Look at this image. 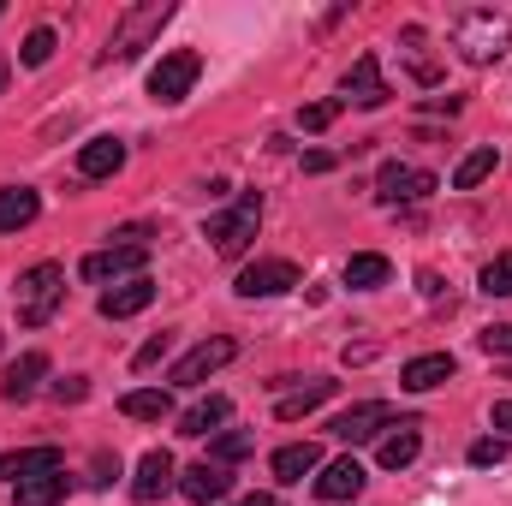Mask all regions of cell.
<instances>
[{
    "label": "cell",
    "instance_id": "16",
    "mask_svg": "<svg viewBox=\"0 0 512 506\" xmlns=\"http://www.w3.org/2000/svg\"><path fill=\"white\" fill-rule=\"evenodd\" d=\"M149 304H155V280H149V274H137V280H126V286H108L96 310H102L108 322H126V316L149 310Z\"/></svg>",
    "mask_w": 512,
    "mask_h": 506
},
{
    "label": "cell",
    "instance_id": "23",
    "mask_svg": "<svg viewBox=\"0 0 512 506\" xmlns=\"http://www.w3.org/2000/svg\"><path fill=\"white\" fill-rule=\"evenodd\" d=\"M66 495H72V477H66V471H48V477L18 483V489H12V506H60Z\"/></svg>",
    "mask_w": 512,
    "mask_h": 506
},
{
    "label": "cell",
    "instance_id": "10",
    "mask_svg": "<svg viewBox=\"0 0 512 506\" xmlns=\"http://www.w3.org/2000/svg\"><path fill=\"white\" fill-rule=\"evenodd\" d=\"M376 191H382V203H423V197H435V173L411 167V161H387L376 173Z\"/></svg>",
    "mask_w": 512,
    "mask_h": 506
},
{
    "label": "cell",
    "instance_id": "19",
    "mask_svg": "<svg viewBox=\"0 0 512 506\" xmlns=\"http://www.w3.org/2000/svg\"><path fill=\"white\" fill-rule=\"evenodd\" d=\"M42 376H48V352H24L12 370H6V381H0V399H12V405H24L36 387H42Z\"/></svg>",
    "mask_w": 512,
    "mask_h": 506
},
{
    "label": "cell",
    "instance_id": "26",
    "mask_svg": "<svg viewBox=\"0 0 512 506\" xmlns=\"http://www.w3.org/2000/svg\"><path fill=\"white\" fill-rule=\"evenodd\" d=\"M328 399H334V381H310V387H298V393H280L274 417H280V423H298L304 411H316V405H328Z\"/></svg>",
    "mask_w": 512,
    "mask_h": 506
},
{
    "label": "cell",
    "instance_id": "7",
    "mask_svg": "<svg viewBox=\"0 0 512 506\" xmlns=\"http://www.w3.org/2000/svg\"><path fill=\"white\" fill-rule=\"evenodd\" d=\"M292 286H304V274H298V262H286V256H262V262H251V268L239 274V298H280V292H292Z\"/></svg>",
    "mask_w": 512,
    "mask_h": 506
},
{
    "label": "cell",
    "instance_id": "5",
    "mask_svg": "<svg viewBox=\"0 0 512 506\" xmlns=\"http://www.w3.org/2000/svg\"><path fill=\"white\" fill-rule=\"evenodd\" d=\"M197 72H203V54H197V48H173V54H161V60H155V72H149V96L173 108V102H185V96H191Z\"/></svg>",
    "mask_w": 512,
    "mask_h": 506
},
{
    "label": "cell",
    "instance_id": "8",
    "mask_svg": "<svg viewBox=\"0 0 512 506\" xmlns=\"http://www.w3.org/2000/svg\"><path fill=\"white\" fill-rule=\"evenodd\" d=\"M143 262H149V251L143 245H108V251H90L84 262H78V274L90 280V286H108V280H137L143 274Z\"/></svg>",
    "mask_w": 512,
    "mask_h": 506
},
{
    "label": "cell",
    "instance_id": "28",
    "mask_svg": "<svg viewBox=\"0 0 512 506\" xmlns=\"http://www.w3.org/2000/svg\"><path fill=\"white\" fill-rule=\"evenodd\" d=\"M495 161H501V155H495V143L471 149V155L459 161V173H453V191H477V185H483V179L495 173Z\"/></svg>",
    "mask_w": 512,
    "mask_h": 506
},
{
    "label": "cell",
    "instance_id": "37",
    "mask_svg": "<svg viewBox=\"0 0 512 506\" xmlns=\"http://www.w3.org/2000/svg\"><path fill=\"white\" fill-rule=\"evenodd\" d=\"M84 393H90V381H84V376H66V381H54V399H60V405H78Z\"/></svg>",
    "mask_w": 512,
    "mask_h": 506
},
{
    "label": "cell",
    "instance_id": "3",
    "mask_svg": "<svg viewBox=\"0 0 512 506\" xmlns=\"http://www.w3.org/2000/svg\"><path fill=\"white\" fill-rule=\"evenodd\" d=\"M167 18H173V0H137V6H126V12L114 18V36H108L102 60H137V54L161 36Z\"/></svg>",
    "mask_w": 512,
    "mask_h": 506
},
{
    "label": "cell",
    "instance_id": "36",
    "mask_svg": "<svg viewBox=\"0 0 512 506\" xmlns=\"http://www.w3.org/2000/svg\"><path fill=\"white\" fill-rule=\"evenodd\" d=\"M114 477H120V453H96V459H90V483H96V489H108Z\"/></svg>",
    "mask_w": 512,
    "mask_h": 506
},
{
    "label": "cell",
    "instance_id": "11",
    "mask_svg": "<svg viewBox=\"0 0 512 506\" xmlns=\"http://www.w3.org/2000/svg\"><path fill=\"white\" fill-rule=\"evenodd\" d=\"M167 489H179V465H173V453L167 447H149L143 459H137V477H131V501H161Z\"/></svg>",
    "mask_w": 512,
    "mask_h": 506
},
{
    "label": "cell",
    "instance_id": "14",
    "mask_svg": "<svg viewBox=\"0 0 512 506\" xmlns=\"http://www.w3.org/2000/svg\"><path fill=\"white\" fill-rule=\"evenodd\" d=\"M48 471H66V453H60V447L0 453V477H6V483H30V477H48Z\"/></svg>",
    "mask_w": 512,
    "mask_h": 506
},
{
    "label": "cell",
    "instance_id": "15",
    "mask_svg": "<svg viewBox=\"0 0 512 506\" xmlns=\"http://www.w3.org/2000/svg\"><path fill=\"white\" fill-rule=\"evenodd\" d=\"M364 495V465L358 459H334V465H322V477H316V501L340 506V501H358Z\"/></svg>",
    "mask_w": 512,
    "mask_h": 506
},
{
    "label": "cell",
    "instance_id": "9",
    "mask_svg": "<svg viewBox=\"0 0 512 506\" xmlns=\"http://www.w3.org/2000/svg\"><path fill=\"white\" fill-rule=\"evenodd\" d=\"M387 423H393V405L387 399H364V405H352V411H340L328 429H334V441H346V447H364V441H376Z\"/></svg>",
    "mask_w": 512,
    "mask_h": 506
},
{
    "label": "cell",
    "instance_id": "41",
    "mask_svg": "<svg viewBox=\"0 0 512 506\" xmlns=\"http://www.w3.org/2000/svg\"><path fill=\"white\" fill-rule=\"evenodd\" d=\"M0 90H6V60H0Z\"/></svg>",
    "mask_w": 512,
    "mask_h": 506
},
{
    "label": "cell",
    "instance_id": "39",
    "mask_svg": "<svg viewBox=\"0 0 512 506\" xmlns=\"http://www.w3.org/2000/svg\"><path fill=\"white\" fill-rule=\"evenodd\" d=\"M489 423H495V429H507V435H512V399H495V411H489Z\"/></svg>",
    "mask_w": 512,
    "mask_h": 506
},
{
    "label": "cell",
    "instance_id": "22",
    "mask_svg": "<svg viewBox=\"0 0 512 506\" xmlns=\"http://www.w3.org/2000/svg\"><path fill=\"white\" fill-rule=\"evenodd\" d=\"M310 471H322V447L316 441H292V447L274 453V477L280 483H304Z\"/></svg>",
    "mask_w": 512,
    "mask_h": 506
},
{
    "label": "cell",
    "instance_id": "33",
    "mask_svg": "<svg viewBox=\"0 0 512 506\" xmlns=\"http://www.w3.org/2000/svg\"><path fill=\"white\" fill-rule=\"evenodd\" d=\"M167 352H173V334H155V340H143V346H137V358H131V370H155V364H161Z\"/></svg>",
    "mask_w": 512,
    "mask_h": 506
},
{
    "label": "cell",
    "instance_id": "38",
    "mask_svg": "<svg viewBox=\"0 0 512 506\" xmlns=\"http://www.w3.org/2000/svg\"><path fill=\"white\" fill-rule=\"evenodd\" d=\"M328 167H334V155H328V149H310V155H304V173H328Z\"/></svg>",
    "mask_w": 512,
    "mask_h": 506
},
{
    "label": "cell",
    "instance_id": "20",
    "mask_svg": "<svg viewBox=\"0 0 512 506\" xmlns=\"http://www.w3.org/2000/svg\"><path fill=\"white\" fill-rule=\"evenodd\" d=\"M42 215V197L30 185H0V233H24Z\"/></svg>",
    "mask_w": 512,
    "mask_h": 506
},
{
    "label": "cell",
    "instance_id": "32",
    "mask_svg": "<svg viewBox=\"0 0 512 506\" xmlns=\"http://www.w3.org/2000/svg\"><path fill=\"white\" fill-rule=\"evenodd\" d=\"M340 108H346V102H310V108H298V126L304 131H328L334 120H340Z\"/></svg>",
    "mask_w": 512,
    "mask_h": 506
},
{
    "label": "cell",
    "instance_id": "17",
    "mask_svg": "<svg viewBox=\"0 0 512 506\" xmlns=\"http://www.w3.org/2000/svg\"><path fill=\"white\" fill-rule=\"evenodd\" d=\"M233 417V399L227 393H209V399H197L185 417H179V435L185 441H203V435H221V423Z\"/></svg>",
    "mask_w": 512,
    "mask_h": 506
},
{
    "label": "cell",
    "instance_id": "30",
    "mask_svg": "<svg viewBox=\"0 0 512 506\" xmlns=\"http://www.w3.org/2000/svg\"><path fill=\"white\" fill-rule=\"evenodd\" d=\"M18 60H24V66H48V60H54V30H48V24H36V30L24 36Z\"/></svg>",
    "mask_w": 512,
    "mask_h": 506
},
{
    "label": "cell",
    "instance_id": "12",
    "mask_svg": "<svg viewBox=\"0 0 512 506\" xmlns=\"http://www.w3.org/2000/svg\"><path fill=\"white\" fill-rule=\"evenodd\" d=\"M340 90H346V96H340L346 108H382L387 96H393V90H387V78H382V60H376V54H358Z\"/></svg>",
    "mask_w": 512,
    "mask_h": 506
},
{
    "label": "cell",
    "instance_id": "25",
    "mask_svg": "<svg viewBox=\"0 0 512 506\" xmlns=\"http://www.w3.org/2000/svg\"><path fill=\"white\" fill-rule=\"evenodd\" d=\"M417 453H423V435H417V423L405 417V423H399V429L382 441V453H376V459H382V471H405Z\"/></svg>",
    "mask_w": 512,
    "mask_h": 506
},
{
    "label": "cell",
    "instance_id": "34",
    "mask_svg": "<svg viewBox=\"0 0 512 506\" xmlns=\"http://www.w3.org/2000/svg\"><path fill=\"white\" fill-rule=\"evenodd\" d=\"M501 459H507V441H501V435L471 441V465H477V471H489V465H501Z\"/></svg>",
    "mask_w": 512,
    "mask_h": 506
},
{
    "label": "cell",
    "instance_id": "2",
    "mask_svg": "<svg viewBox=\"0 0 512 506\" xmlns=\"http://www.w3.org/2000/svg\"><path fill=\"white\" fill-rule=\"evenodd\" d=\"M60 304H66V268H60V262H36V268H24V274H18L12 310H18V322H24V328H48Z\"/></svg>",
    "mask_w": 512,
    "mask_h": 506
},
{
    "label": "cell",
    "instance_id": "21",
    "mask_svg": "<svg viewBox=\"0 0 512 506\" xmlns=\"http://www.w3.org/2000/svg\"><path fill=\"white\" fill-rule=\"evenodd\" d=\"M399 381L411 387V393H429V387H441V381H453V352H423V358H411Z\"/></svg>",
    "mask_w": 512,
    "mask_h": 506
},
{
    "label": "cell",
    "instance_id": "40",
    "mask_svg": "<svg viewBox=\"0 0 512 506\" xmlns=\"http://www.w3.org/2000/svg\"><path fill=\"white\" fill-rule=\"evenodd\" d=\"M233 506H280L274 495H245V501H233Z\"/></svg>",
    "mask_w": 512,
    "mask_h": 506
},
{
    "label": "cell",
    "instance_id": "29",
    "mask_svg": "<svg viewBox=\"0 0 512 506\" xmlns=\"http://www.w3.org/2000/svg\"><path fill=\"white\" fill-rule=\"evenodd\" d=\"M251 447H256L251 429H221V435L209 441V465H239V459H245Z\"/></svg>",
    "mask_w": 512,
    "mask_h": 506
},
{
    "label": "cell",
    "instance_id": "13",
    "mask_svg": "<svg viewBox=\"0 0 512 506\" xmlns=\"http://www.w3.org/2000/svg\"><path fill=\"white\" fill-rule=\"evenodd\" d=\"M179 495L191 506H215V501H227L233 495V471L227 465H191V471H179Z\"/></svg>",
    "mask_w": 512,
    "mask_h": 506
},
{
    "label": "cell",
    "instance_id": "18",
    "mask_svg": "<svg viewBox=\"0 0 512 506\" xmlns=\"http://www.w3.org/2000/svg\"><path fill=\"white\" fill-rule=\"evenodd\" d=\"M126 167V143L120 137H90L84 149H78V173L84 179H114Z\"/></svg>",
    "mask_w": 512,
    "mask_h": 506
},
{
    "label": "cell",
    "instance_id": "27",
    "mask_svg": "<svg viewBox=\"0 0 512 506\" xmlns=\"http://www.w3.org/2000/svg\"><path fill=\"white\" fill-rule=\"evenodd\" d=\"M120 411L137 417V423H161V417H173V393H161V387H137L120 399Z\"/></svg>",
    "mask_w": 512,
    "mask_h": 506
},
{
    "label": "cell",
    "instance_id": "1",
    "mask_svg": "<svg viewBox=\"0 0 512 506\" xmlns=\"http://www.w3.org/2000/svg\"><path fill=\"white\" fill-rule=\"evenodd\" d=\"M453 48H459V60H471V66H495V60H507L512 18L507 12H495V6H471V12H459V18H453Z\"/></svg>",
    "mask_w": 512,
    "mask_h": 506
},
{
    "label": "cell",
    "instance_id": "4",
    "mask_svg": "<svg viewBox=\"0 0 512 506\" xmlns=\"http://www.w3.org/2000/svg\"><path fill=\"white\" fill-rule=\"evenodd\" d=\"M256 227H262V191H245L227 215H209L203 239H209L221 256H245L251 251V239H256Z\"/></svg>",
    "mask_w": 512,
    "mask_h": 506
},
{
    "label": "cell",
    "instance_id": "35",
    "mask_svg": "<svg viewBox=\"0 0 512 506\" xmlns=\"http://www.w3.org/2000/svg\"><path fill=\"white\" fill-rule=\"evenodd\" d=\"M477 340H483V352H489V358H512V322H501V328H483Z\"/></svg>",
    "mask_w": 512,
    "mask_h": 506
},
{
    "label": "cell",
    "instance_id": "31",
    "mask_svg": "<svg viewBox=\"0 0 512 506\" xmlns=\"http://www.w3.org/2000/svg\"><path fill=\"white\" fill-rule=\"evenodd\" d=\"M483 292H489V298H512V251H501L483 268Z\"/></svg>",
    "mask_w": 512,
    "mask_h": 506
},
{
    "label": "cell",
    "instance_id": "24",
    "mask_svg": "<svg viewBox=\"0 0 512 506\" xmlns=\"http://www.w3.org/2000/svg\"><path fill=\"white\" fill-rule=\"evenodd\" d=\"M387 280H393V262H387L382 251H358L346 262V286H352V292H376Z\"/></svg>",
    "mask_w": 512,
    "mask_h": 506
},
{
    "label": "cell",
    "instance_id": "6",
    "mask_svg": "<svg viewBox=\"0 0 512 506\" xmlns=\"http://www.w3.org/2000/svg\"><path fill=\"white\" fill-rule=\"evenodd\" d=\"M233 358H239V346H233L227 334H209L203 346H191V352L173 364V381H179V387H203V381L215 376V370H227Z\"/></svg>",
    "mask_w": 512,
    "mask_h": 506
}]
</instances>
